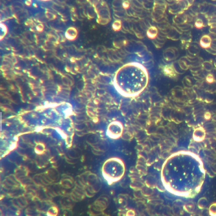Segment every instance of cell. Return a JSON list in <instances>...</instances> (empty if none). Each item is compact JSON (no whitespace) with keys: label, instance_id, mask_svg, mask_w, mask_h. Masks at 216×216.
<instances>
[{"label":"cell","instance_id":"6da1fadb","mask_svg":"<svg viewBox=\"0 0 216 216\" xmlns=\"http://www.w3.org/2000/svg\"><path fill=\"white\" fill-rule=\"evenodd\" d=\"M149 75L143 65L136 62L123 65L114 75L113 84L122 96L128 98L137 97L148 87Z\"/></svg>","mask_w":216,"mask_h":216},{"label":"cell","instance_id":"7a4b0ae2","mask_svg":"<svg viewBox=\"0 0 216 216\" xmlns=\"http://www.w3.org/2000/svg\"><path fill=\"white\" fill-rule=\"evenodd\" d=\"M103 176L109 184L120 181L125 173V163L119 158H111L106 160L102 167Z\"/></svg>","mask_w":216,"mask_h":216},{"label":"cell","instance_id":"3957f363","mask_svg":"<svg viewBox=\"0 0 216 216\" xmlns=\"http://www.w3.org/2000/svg\"><path fill=\"white\" fill-rule=\"evenodd\" d=\"M123 131V126L119 121L112 122L108 125L107 133L112 139H116L120 138Z\"/></svg>","mask_w":216,"mask_h":216}]
</instances>
